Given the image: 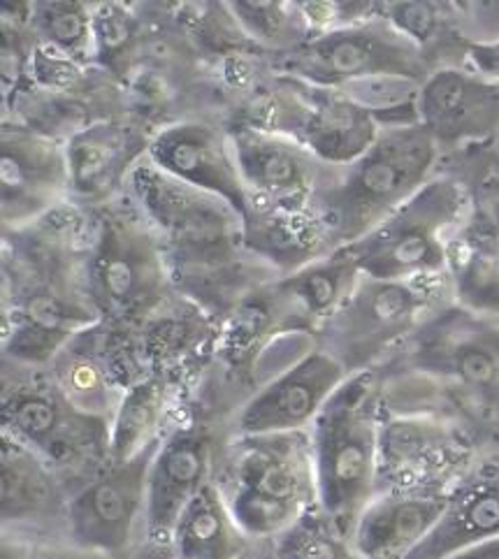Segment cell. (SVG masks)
Wrapping results in <instances>:
<instances>
[{"label": "cell", "mask_w": 499, "mask_h": 559, "mask_svg": "<svg viewBox=\"0 0 499 559\" xmlns=\"http://www.w3.org/2000/svg\"><path fill=\"white\" fill-rule=\"evenodd\" d=\"M453 483L379 492L351 534L363 559H406L449 507Z\"/></svg>", "instance_id": "24"}, {"label": "cell", "mask_w": 499, "mask_h": 559, "mask_svg": "<svg viewBox=\"0 0 499 559\" xmlns=\"http://www.w3.org/2000/svg\"><path fill=\"white\" fill-rule=\"evenodd\" d=\"M3 237V360L49 367L80 332L103 323L86 288L88 212L63 204Z\"/></svg>", "instance_id": "1"}, {"label": "cell", "mask_w": 499, "mask_h": 559, "mask_svg": "<svg viewBox=\"0 0 499 559\" xmlns=\"http://www.w3.org/2000/svg\"><path fill=\"white\" fill-rule=\"evenodd\" d=\"M249 198L286 210H313L340 167L321 160L300 140L256 128H228Z\"/></svg>", "instance_id": "16"}, {"label": "cell", "mask_w": 499, "mask_h": 559, "mask_svg": "<svg viewBox=\"0 0 499 559\" xmlns=\"http://www.w3.org/2000/svg\"><path fill=\"white\" fill-rule=\"evenodd\" d=\"M98 66L126 84L138 66L146 22L140 3H91Z\"/></svg>", "instance_id": "33"}, {"label": "cell", "mask_w": 499, "mask_h": 559, "mask_svg": "<svg viewBox=\"0 0 499 559\" xmlns=\"http://www.w3.org/2000/svg\"><path fill=\"white\" fill-rule=\"evenodd\" d=\"M237 24L251 37V43L268 53L270 59H280L295 49H300L313 37V31L302 14L300 3L288 0H230L228 3Z\"/></svg>", "instance_id": "32"}, {"label": "cell", "mask_w": 499, "mask_h": 559, "mask_svg": "<svg viewBox=\"0 0 499 559\" xmlns=\"http://www.w3.org/2000/svg\"><path fill=\"white\" fill-rule=\"evenodd\" d=\"M191 393L193 385L170 377H150L128 388L112 420V462L131 460L168 435Z\"/></svg>", "instance_id": "28"}, {"label": "cell", "mask_w": 499, "mask_h": 559, "mask_svg": "<svg viewBox=\"0 0 499 559\" xmlns=\"http://www.w3.org/2000/svg\"><path fill=\"white\" fill-rule=\"evenodd\" d=\"M152 130L140 121L107 119L66 142L70 204L91 212L126 193L128 179L150 154Z\"/></svg>", "instance_id": "19"}, {"label": "cell", "mask_w": 499, "mask_h": 559, "mask_svg": "<svg viewBox=\"0 0 499 559\" xmlns=\"http://www.w3.org/2000/svg\"><path fill=\"white\" fill-rule=\"evenodd\" d=\"M212 483L239 530L272 544L319 504L311 430L228 437Z\"/></svg>", "instance_id": "3"}, {"label": "cell", "mask_w": 499, "mask_h": 559, "mask_svg": "<svg viewBox=\"0 0 499 559\" xmlns=\"http://www.w3.org/2000/svg\"><path fill=\"white\" fill-rule=\"evenodd\" d=\"M270 555V544L249 538L233 520L214 483L177 520L165 559H261Z\"/></svg>", "instance_id": "29"}, {"label": "cell", "mask_w": 499, "mask_h": 559, "mask_svg": "<svg viewBox=\"0 0 499 559\" xmlns=\"http://www.w3.org/2000/svg\"><path fill=\"white\" fill-rule=\"evenodd\" d=\"M447 559H499V538L470 546L465 550H458Z\"/></svg>", "instance_id": "40"}, {"label": "cell", "mask_w": 499, "mask_h": 559, "mask_svg": "<svg viewBox=\"0 0 499 559\" xmlns=\"http://www.w3.org/2000/svg\"><path fill=\"white\" fill-rule=\"evenodd\" d=\"M68 202L66 144L0 121V230L26 228Z\"/></svg>", "instance_id": "15"}, {"label": "cell", "mask_w": 499, "mask_h": 559, "mask_svg": "<svg viewBox=\"0 0 499 559\" xmlns=\"http://www.w3.org/2000/svg\"><path fill=\"white\" fill-rule=\"evenodd\" d=\"M472 210L470 189L437 175L356 245L346 247L365 276L381 282L449 276V251Z\"/></svg>", "instance_id": "9"}, {"label": "cell", "mask_w": 499, "mask_h": 559, "mask_svg": "<svg viewBox=\"0 0 499 559\" xmlns=\"http://www.w3.org/2000/svg\"><path fill=\"white\" fill-rule=\"evenodd\" d=\"M31 26L38 43L82 66H98L91 3H31Z\"/></svg>", "instance_id": "34"}, {"label": "cell", "mask_w": 499, "mask_h": 559, "mask_svg": "<svg viewBox=\"0 0 499 559\" xmlns=\"http://www.w3.org/2000/svg\"><path fill=\"white\" fill-rule=\"evenodd\" d=\"M261 559H272V557H270V555H268V557H261Z\"/></svg>", "instance_id": "41"}, {"label": "cell", "mask_w": 499, "mask_h": 559, "mask_svg": "<svg viewBox=\"0 0 499 559\" xmlns=\"http://www.w3.org/2000/svg\"><path fill=\"white\" fill-rule=\"evenodd\" d=\"M302 91L309 111L300 142L321 160L344 167L375 146L381 128L365 107L337 88L302 82Z\"/></svg>", "instance_id": "27"}, {"label": "cell", "mask_w": 499, "mask_h": 559, "mask_svg": "<svg viewBox=\"0 0 499 559\" xmlns=\"http://www.w3.org/2000/svg\"><path fill=\"white\" fill-rule=\"evenodd\" d=\"M381 402L375 371L348 377L311 425L319 507L346 536L377 495Z\"/></svg>", "instance_id": "7"}, {"label": "cell", "mask_w": 499, "mask_h": 559, "mask_svg": "<svg viewBox=\"0 0 499 559\" xmlns=\"http://www.w3.org/2000/svg\"><path fill=\"white\" fill-rule=\"evenodd\" d=\"M439 173L455 177L467 189H474L486 179H499V130L486 142L462 148L451 156H441Z\"/></svg>", "instance_id": "37"}, {"label": "cell", "mask_w": 499, "mask_h": 559, "mask_svg": "<svg viewBox=\"0 0 499 559\" xmlns=\"http://www.w3.org/2000/svg\"><path fill=\"white\" fill-rule=\"evenodd\" d=\"M478 453L476 441L451 423L381 412L377 495L455 483Z\"/></svg>", "instance_id": "14"}, {"label": "cell", "mask_w": 499, "mask_h": 559, "mask_svg": "<svg viewBox=\"0 0 499 559\" xmlns=\"http://www.w3.org/2000/svg\"><path fill=\"white\" fill-rule=\"evenodd\" d=\"M161 441L131 460L109 462L86 486L72 492L66 544L103 559H140L146 478Z\"/></svg>", "instance_id": "13"}, {"label": "cell", "mask_w": 499, "mask_h": 559, "mask_svg": "<svg viewBox=\"0 0 499 559\" xmlns=\"http://www.w3.org/2000/svg\"><path fill=\"white\" fill-rule=\"evenodd\" d=\"M128 191L152 223L175 288L218 325L282 276L247 249L245 216L228 200L165 175L150 158L135 167Z\"/></svg>", "instance_id": "2"}, {"label": "cell", "mask_w": 499, "mask_h": 559, "mask_svg": "<svg viewBox=\"0 0 499 559\" xmlns=\"http://www.w3.org/2000/svg\"><path fill=\"white\" fill-rule=\"evenodd\" d=\"M70 490L28 445L0 435V523L5 538L66 542Z\"/></svg>", "instance_id": "17"}, {"label": "cell", "mask_w": 499, "mask_h": 559, "mask_svg": "<svg viewBox=\"0 0 499 559\" xmlns=\"http://www.w3.org/2000/svg\"><path fill=\"white\" fill-rule=\"evenodd\" d=\"M499 538V449L478 453L462 472L435 530L406 559H447Z\"/></svg>", "instance_id": "23"}, {"label": "cell", "mask_w": 499, "mask_h": 559, "mask_svg": "<svg viewBox=\"0 0 499 559\" xmlns=\"http://www.w3.org/2000/svg\"><path fill=\"white\" fill-rule=\"evenodd\" d=\"M86 288L107 328L140 323L177 293L161 241L126 189L88 212Z\"/></svg>", "instance_id": "4"}, {"label": "cell", "mask_w": 499, "mask_h": 559, "mask_svg": "<svg viewBox=\"0 0 499 559\" xmlns=\"http://www.w3.org/2000/svg\"><path fill=\"white\" fill-rule=\"evenodd\" d=\"M379 12L423 51L432 72L470 68V45L458 31L453 3H379Z\"/></svg>", "instance_id": "31"}, {"label": "cell", "mask_w": 499, "mask_h": 559, "mask_svg": "<svg viewBox=\"0 0 499 559\" xmlns=\"http://www.w3.org/2000/svg\"><path fill=\"white\" fill-rule=\"evenodd\" d=\"M360 276L363 272L348 249H340L335 255L258 288L274 337H317L325 321L356 288Z\"/></svg>", "instance_id": "22"}, {"label": "cell", "mask_w": 499, "mask_h": 559, "mask_svg": "<svg viewBox=\"0 0 499 559\" xmlns=\"http://www.w3.org/2000/svg\"><path fill=\"white\" fill-rule=\"evenodd\" d=\"M423 82L406 78H372L337 91L356 100L375 117L381 130L418 126V98Z\"/></svg>", "instance_id": "36"}, {"label": "cell", "mask_w": 499, "mask_h": 559, "mask_svg": "<svg viewBox=\"0 0 499 559\" xmlns=\"http://www.w3.org/2000/svg\"><path fill=\"white\" fill-rule=\"evenodd\" d=\"M45 369L80 412L109 423L115 420L126 385L109 353L103 323L72 337Z\"/></svg>", "instance_id": "26"}, {"label": "cell", "mask_w": 499, "mask_h": 559, "mask_svg": "<svg viewBox=\"0 0 499 559\" xmlns=\"http://www.w3.org/2000/svg\"><path fill=\"white\" fill-rule=\"evenodd\" d=\"M449 300H453L449 276L381 282L363 274L344 305L319 330L317 346L348 377L377 371Z\"/></svg>", "instance_id": "8"}, {"label": "cell", "mask_w": 499, "mask_h": 559, "mask_svg": "<svg viewBox=\"0 0 499 559\" xmlns=\"http://www.w3.org/2000/svg\"><path fill=\"white\" fill-rule=\"evenodd\" d=\"M245 241L282 276L340 251L317 210H286L256 198H249L245 214Z\"/></svg>", "instance_id": "25"}, {"label": "cell", "mask_w": 499, "mask_h": 559, "mask_svg": "<svg viewBox=\"0 0 499 559\" xmlns=\"http://www.w3.org/2000/svg\"><path fill=\"white\" fill-rule=\"evenodd\" d=\"M346 379L342 365L328 353L311 350L237 408L226 425L228 437L311 430L313 420Z\"/></svg>", "instance_id": "18"}, {"label": "cell", "mask_w": 499, "mask_h": 559, "mask_svg": "<svg viewBox=\"0 0 499 559\" xmlns=\"http://www.w3.org/2000/svg\"><path fill=\"white\" fill-rule=\"evenodd\" d=\"M418 121L441 156L490 140L499 130V82L472 68H447L423 82Z\"/></svg>", "instance_id": "21"}, {"label": "cell", "mask_w": 499, "mask_h": 559, "mask_svg": "<svg viewBox=\"0 0 499 559\" xmlns=\"http://www.w3.org/2000/svg\"><path fill=\"white\" fill-rule=\"evenodd\" d=\"M146 158L165 175L224 198L242 216L247 214L249 191L239 175L230 130L224 121L187 119L165 126L152 135Z\"/></svg>", "instance_id": "20"}, {"label": "cell", "mask_w": 499, "mask_h": 559, "mask_svg": "<svg viewBox=\"0 0 499 559\" xmlns=\"http://www.w3.org/2000/svg\"><path fill=\"white\" fill-rule=\"evenodd\" d=\"M441 152L420 123L381 130L375 146L340 173L313 202L337 247L379 228L439 175Z\"/></svg>", "instance_id": "5"}, {"label": "cell", "mask_w": 499, "mask_h": 559, "mask_svg": "<svg viewBox=\"0 0 499 559\" xmlns=\"http://www.w3.org/2000/svg\"><path fill=\"white\" fill-rule=\"evenodd\" d=\"M414 371L447 381L499 414V321L441 305L377 374Z\"/></svg>", "instance_id": "10"}, {"label": "cell", "mask_w": 499, "mask_h": 559, "mask_svg": "<svg viewBox=\"0 0 499 559\" xmlns=\"http://www.w3.org/2000/svg\"><path fill=\"white\" fill-rule=\"evenodd\" d=\"M280 74L342 88L372 78H406L425 82L432 74L423 51L379 12L367 22L342 26L321 35L280 59H270Z\"/></svg>", "instance_id": "11"}, {"label": "cell", "mask_w": 499, "mask_h": 559, "mask_svg": "<svg viewBox=\"0 0 499 559\" xmlns=\"http://www.w3.org/2000/svg\"><path fill=\"white\" fill-rule=\"evenodd\" d=\"M0 371L3 432L38 453L72 497L112 462V423L80 412L45 367L3 360Z\"/></svg>", "instance_id": "6"}, {"label": "cell", "mask_w": 499, "mask_h": 559, "mask_svg": "<svg viewBox=\"0 0 499 559\" xmlns=\"http://www.w3.org/2000/svg\"><path fill=\"white\" fill-rule=\"evenodd\" d=\"M226 439V423L189 397L179 418L163 437L146 478L140 559H165L177 520L200 490L212 483L214 462Z\"/></svg>", "instance_id": "12"}, {"label": "cell", "mask_w": 499, "mask_h": 559, "mask_svg": "<svg viewBox=\"0 0 499 559\" xmlns=\"http://www.w3.org/2000/svg\"><path fill=\"white\" fill-rule=\"evenodd\" d=\"M272 559H363L351 536L317 504L270 544Z\"/></svg>", "instance_id": "35"}, {"label": "cell", "mask_w": 499, "mask_h": 559, "mask_svg": "<svg viewBox=\"0 0 499 559\" xmlns=\"http://www.w3.org/2000/svg\"><path fill=\"white\" fill-rule=\"evenodd\" d=\"M449 284L455 305L499 321V249L472 226L470 216L451 241Z\"/></svg>", "instance_id": "30"}, {"label": "cell", "mask_w": 499, "mask_h": 559, "mask_svg": "<svg viewBox=\"0 0 499 559\" xmlns=\"http://www.w3.org/2000/svg\"><path fill=\"white\" fill-rule=\"evenodd\" d=\"M458 31L470 47L499 45V3H453Z\"/></svg>", "instance_id": "38"}, {"label": "cell", "mask_w": 499, "mask_h": 559, "mask_svg": "<svg viewBox=\"0 0 499 559\" xmlns=\"http://www.w3.org/2000/svg\"><path fill=\"white\" fill-rule=\"evenodd\" d=\"M470 68L488 80L499 82V45L470 47Z\"/></svg>", "instance_id": "39"}]
</instances>
